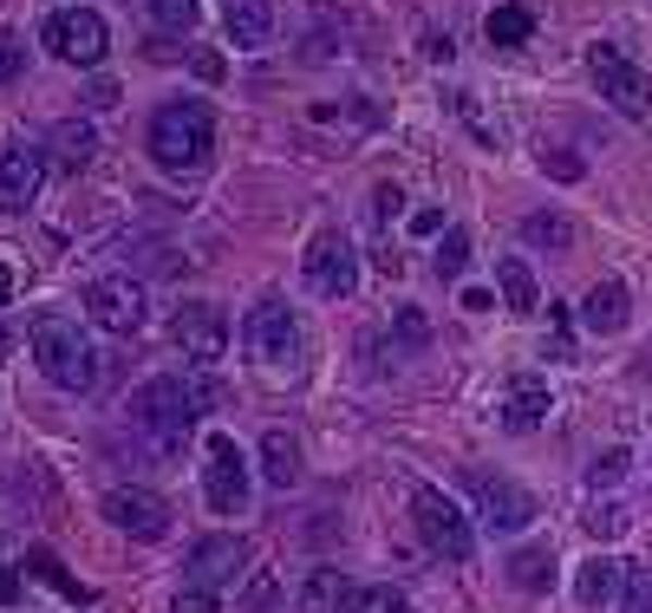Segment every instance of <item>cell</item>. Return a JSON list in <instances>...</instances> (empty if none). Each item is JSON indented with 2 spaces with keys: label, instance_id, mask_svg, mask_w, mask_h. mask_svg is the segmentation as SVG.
<instances>
[{
  "label": "cell",
  "instance_id": "cell-15",
  "mask_svg": "<svg viewBox=\"0 0 652 613\" xmlns=\"http://www.w3.org/2000/svg\"><path fill=\"white\" fill-rule=\"evenodd\" d=\"M46 183V150L26 137H0V209H26Z\"/></svg>",
  "mask_w": 652,
  "mask_h": 613
},
{
  "label": "cell",
  "instance_id": "cell-6",
  "mask_svg": "<svg viewBox=\"0 0 652 613\" xmlns=\"http://www.w3.org/2000/svg\"><path fill=\"white\" fill-rule=\"evenodd\" d=\"M242 340H248V353L268 366V372H300V353H307V333H300V320H294V307L287 301H255L248 307V327H242Z\"/></svg>",
  "mask_w": 652,
  "mask_h": 613
},
{
  "label": "cell",
  "instance_id": "cell-46",
  "mask_svg": "<svg viewBox=\"0 0 652 613\" xmlns=\"http://www.w3.org/2000/svg\"><path fill=\"white\" fill-rule=\"evenodd\" d=\"M13 287H20V274H13V268H0V314L13 307Z\"/></svg>",
  "mask_w": 652,
  "mask_h": 613
},
{
  "label": "cell",
  "instance_id": "cell-34",
  "mask_svg": "<svg viewBox=\"0 0 652 613\" xmlns=\"http://www.w3.org/2000/svg\"><path fill=\"white\" fill-rule=\"evenodd\" d=\"M620 613H652V568H633L620 588Z\"/></svg>",
  "mask_w": 652,
  "mask_h": 613
},
{
  "label": "cell",
  "instance_id": "cell-21",
  "mask_svg": "<svg viewBox=\"0 0 652 613\" xmlns=\"http://www.w3.org/2000/svg\"><path fill=\"white\" fill-rule=\"evenodd\" d=\"M581 327H588V333H620V327H627V287H620L614 274L581 294Z\"/></svg>",
  "mask_w": 652,
  "mask_h": 613
},
{
  "label": "cell",
  "instance_id": "cell-39",
  "mask_svg": "<svg viewBox=\"0 0 652 613\" xmlns=\"http://www.w3.org/2000/svg\"><path fill=\"white\" fill-rule=\"evenodd\" d=\"M588 529H594V536H620V529H627V510H620V503H607V510H594V516H588Z\"/></svg>",
  "mask_w": 652,
  "mask_h": 613
},
{
  "label": "cell",
  "instance_id": "cell-47",
  "mask_svg": "<svg viewBox=\"0 0 652 613\" xmlns=\"http://www.w3.org/2000/svg\"><path fill=\"white\" fill-rule=\"evenodd\" d=\"M13 346H20V333H13V327L0 320V366H7V353H13Z\"/></svg>",
  "mask_w": 652,
  "mask_h": 613
},
{
  "label": "cell",
  "instance_id": "cell-9",
  "mask_svg": "<svg viewBox=\"0 0 652 613\" xmlns=\"http://www.w3.org/2000/svg\"><path fill=\"white\" fill-rule=\"evenodd\" d=\"M39 39L65 59V65H104V52H111V26L91 13V7H59V13H46V26H39Z\"/></svg>",
  "mask_w": 652,
  "mask_h": 613
},
{
  "label": "cell",
  "instance_id": "cell-29",
  "mask_svg": "<svg viewBox=\"0 0 652 613\" xmlns=\"http://www.w3.org/2000/svg\"><path fill=\"white\" fill-rule=\"evenodd\" d=\"M464 268H470V235H464V229H444V242H438V274H444V281H464Z\"/></svg>",
  "mask_w": 652,
  "mask_h": 613
},
{
  "label": "cell",
  "instance_id": "cell-37",
  "mask_svg": "<svg viewBox=\"0 0 652 613\" xmlns=\"http://www.w3.org/2000/svg\"><path fill=\"white\" fill-rule=\"evenodd\" d=\"M170 613H222V608H216V594H209V588H183V594L170 601Z\"/></svg>",
  "mask_w": 652,
  "mask_h": 613
},
{
  "label": "cell",
  "instance_id": "cell-11",
  "mask_svg": "<svg viewBox=\"0 0 652 613\" xmlns=\"http://www.w3.org/2000/svg\"><path fill=\"white\" fill-rule=\"evenodd\" d=\"M98 516H104L118 536H131V542H163V536H170V503H163L157 490H144V483H118V490H104Z\"/></svg>",
  "mask_w": 652,
  "mask_h": 613
},
{
  "label": "cell",
  "instance_id": "cell-26",
  "mask_svg": "<svg viewBox=\"0 0 652 613\" xmlns=\"http://www.w3.org/2000/svg\"><path fill=\"white\" fill-rule=\"evenodd\" d=\"M340 613H411V601H405L392 581H346Z\"/></svg>",
  "mask_w": 652,
  "mask_h": 613
},
{
  "label": "cell",
  "instance_id": "cell-3",
  "mask_svg": "<svg viewBox=\"0 0 652 613\" xmlns=\"http://www.w3.org/2000/svg\"><path fill=\"white\" fill-rule=\"evenodd\" d=\"M124 412H131L137 431L157 438V451H176V444L189 438V425L202 418V385L183 379V372H157V379H144V385L131 392Z\"/></svg>",
  "mask_w": 652,
  "mask_h": 613
},
{
  "label": "cell",
  "instance_id": "cell-45",
  "mask_svg": "<svg viewBox=\"0 0 652 613\" xmlns=\"http://www.w3.org/2000/svg\"><path fill=\"white\" fill-rule=\"evenodd\" d=\"M20 601V568H0V608H13Z\"/></svg>",
  "mask_w": 652,
  "mask_h": 613
},
{
  "label": "cell",
  "instance_id": "cell-14",
  "mask_svg": "<svg viewBox=\"0 0 652 613\" xmlns=\"http://www.w3.org/2000/svg\"><path fill=\"white\" fill-rule=\"evenodd\" d=\"M189 588H229V581H242L248 575V542L242 536H202L196 549H189Z\"/></svg>",
  "mask_w": 652,
  "mask_h": 613
},
{
  "label": "cell",
  "instance_id": "cell-41",
  "mask_svg": "<svg viewBox=\"0 0 652 613\" xmlns=\"http://www.w3.org/2000/svg\"><path fill=\"white\" fill-rule=\"evenodd\" d=\"M85 105H91V111H111V105H118V78H98V85L85 91Z\"/></svg>",
  "mask_w": 652,
  "mask_h": 613
},
{
  "label": "cell",
  "instance_id": "cell-4",
  "mask_svg": "<svg viewBox=\"0 0 652 613\" xmlns=\"http://www.w3.org/2000/svg\"><path fill=\"white\" fill-rule=\"evenodd\" d=\"M411 523H418V536H425L431 555H444V562H470L477 555V523H470V510L451 490L418 483L411 490Z\"/></svg>",
  "mask_w": 652,
  "mask_h": 613
},
{
  "label": "cell",
  "instance_id": "cell-28",
  "mask_svg": "<svg viewBox=\"0 0 652 613\" xmlns=\"http://www.w3.org/2000/svg\"><path fill=\"white\" fill-rule=\"evenodd\" d=\"M627 464H633V451H627V444L594 451V464H588V490H614V483L627 477Z\"/></svg>",
  "mask_w": 652,
  "mask_h": 613
},
{
  "label": "cell",
  "instance_id": "cell-19",
  "mask_svg": "<svg viewBox=\"0 0 652 613\" xmlns=\"http://www.w3.org/2000/svg\"><path fill=\"white\" fill-rule=\"evenodd\" d=\"M229 46L235 52H268L274 46V7L268 0H229Z\"/></svg>",
  "mask_w": 652,
  "mask_h": 613
},
{
  "label": "cell",
  "instance_id": "cell-20",
  "mask_svg": "<svg viewBox=\"0 0 652 613\" xmlns=\"http://www.w3.org/2000/svg\"><path fill=\"white\" fill-rule=\"evenodd\" d=\"M516 235H522V248H542V255H568V248L581 242V229H575L562 209H529V216L516 222Z\"/></svg>",
  "mask_w": 652,
  "mask_h": 613
},
{
  "label": "cell",
  "instance_id": "cell-30",
  "mask_svg": "<svg viewBox=\"0 0 652 613\" xmlns=\"http://www.w3.org/2000/svg\"><path fill=\"white\" fill-rule=\"evenodd\" d=\"M392 333H398L405 353H425V346H431V320H425L418 307H392Z\"/></svg>",
  "mask_w": 652,
  "mask_h": 613
},
{
  "label": "cell",
  "instance_id": "cell-16",
  "mask_svg": "<svg viewBox=\"0 0 652 613\" xmlns=\"http://www.w3.org/2000/svg\"><path fill=\"white\" fill-rule=\"evenodd\" d=\"M549 412H555V392H549V379H536V372L509 379V392H503V405H496L503 431H536Z\"/></svg>",
  "mask_w": 652,
  "mask_h": 613
},
{
  "label": "cell",
  "instance_id": "cell-32",
  "mask_svg": "<svg viewBox=\"0 0 652 613\" xmlns=\"http://www.w3.org/2000/svg\"><path fill=\"white\" fill-rule=\"evenodd\" d=\"M26 562H33V575H39V581H46V588H59V594H65V601H85V588H78V581H72V575H65V568H59V562H52V555H46V549H33V555H26Z\"/></svg>",
  "mask_w": 652,
  "mask_h": 613
},
{
  "label": "cell",
  "instance_id": "cell-23",
  "mask_svg": "<svg viewBox=\"0 0 652 613\" xmlns=\"http://www.w3.org/2000/svg\"><path fill=\"white\" fill-rule=\"evenodd\" d=\"M496 294H503V307H509V314H536V307H542V287H536V268H529L522 255L496 261Z\"/></svg>",
  "mask_w": 652,
  "mask_h": 613
},
{
  "label": "cell",
  "instance_id": "cell-31",
  "mask_svg": "<svg viewBox=\"0 0 652 613\" xmlns=\"http://www.w3.org/2000/svg\"><path fill=\"white\" fill-rule=\"evenodd\" d=\"M144 7H150V20L170 26V33H189V26L202 20V0H144Z\"/></svg>",
  "mask_w": 652,
  "mask_h": 613
},
{
  "label": "cell",
  "instance_id": "cell-18",
  "mask_svg": "<svg viewBox=\"0 0 652 613\" xmlns=\"http://www.w3.org/2000/svg\"><path fill=\"white\" fill-rule=\"evenodd\" d=\"M620 588H627V562H614V555H588L581 575H575V601L581 608H614Z\"/></svg>",
  "mask_w": 652,
  "mask_h": 613
},
{
  "label": "cell",
  "instance_id": "cell-27",
  "mask_svg": "<svg viewBox=\"0 0 652 613\" xmlns=\"http://www.w3.org/2000/svg\"><path fill=\"white\" fill-rule=\"evenodd\" d=\"M340 594H346V575L340 568H313L294 594V613H340Z\"/></svg>",
  "mask_w": 652,
  "mask_h": 613
},
{
  "label": "cell",
  "instance_id": "cell-5",
  "mask_svg": "<svg viewBox=\"0 0 652 613\" xmlns=\"http://www.w3.org/2000/svg\"><path fill=\"white\" fill-rule=\"evenodd\" d=\"M464 490H470V516L490 529V536H522L542 510H536V496L516 483V477H503V470H483V464H470L464 470Z\"/></svg>",
  "mask_w": 652,
  "mask_h": 613
},
{
  "label": "cell",
  "instance_id": "cell-38",
  "mask_svg": "<svg viewBox=\"0 0 652 613\" xmlns=\"http://www.w3.org/2000/svg\"><path fill=\"white\" fill-rule=\"evenodd\" d=\"M268 601H274V575H255V581L242 588V613H261Z\"/></svg>",
  "mask_w": 652,
  "mask_h": 613
},
{
  "label": "cell",
  "instance_id": "cell-35",
  "mask_svg": "<svg viewBox=\"0 0 652 613\" xmlns=\"http://www.w3.org/2000/svg\"><path fill=\"white\" fill-rule=\"evenodd\" d=\"M20 72H26V39H20L13 26H0V85L20 78Z\"/></svg>",
  "mask_w": 652,
  "mask_h": 613
},
{
  "label": "cell",
  "instance_id": "cell-42",
  "mask_svg": "<svg viewBox=\"0 0 652 613\" xmlns=\"http://www.w3.org/2000/svg\"><path fill=\"white\" fill-rule=\"evenodd\" d=\"M438 229H444V209H418L411 216V235H438Z\"/></svg>",
  "mask_w": 652,
  "mask_h": 613
},
{
  "label": "cell",
  "instance_id": "cell-1",
  "mask_svg": "<svg viewBox=\"0 0 652 613\" xmlns=\"http://www.w3.org/2000/svg\"><path fill=\"white\" fill-rule=\"evenodd\" d=\"M144 150H150L157 170L196 176V170L216 157V111H209L202 98H170V105H157V118H150V131H144Z\"/></svg>",
  "mask_w": 652,
  "mask_h": 613
},
{
  "label": "cell",
  "instance_id": "cell-2",
  "mask_svg": "<svg viewBox=\"0 0 652 613\" xmlns=\"http://www.w3.org/2000/svg\"><path fill=\"white\" fill-rule=\"evenodd\" d=\"M26 353H33V366H39L59 392H91V385H98V346H91L85 327L65 320V314H39V320L26 327Z\"/></svg>",
  "mask_w": 652,
  "mask_h": 613
},
{
  "label": "cell",
  "instance_id": "cell-10",
  "mask_svg": "<svg viewBox=\"0 0 652 613\" xmlns=\"http://www.w3.org/2000/svg\"><path fill=\"white\" fill-rule=\"evenodd\" d=\"M85 320H91L98 333H118V340H131V333L150 320V307H144V287H137L131 274H98V281L85 287Z\"/></svg>",
  "mask_w": 652,
  "mask_h": 613
},
{
  "label": "cell",
  "instance_id": "cell-33",
  "mask_svg": "<svg viewBox=\"0 0 652 613\" xmlns=\"http://www.w3.org/2000/svg\"><path fill=\"white\" fill-rule=\"evenodd\" d=\"M536 163H542V176H555V183H581V176H588V163H581L575 150H542Z\"/></svg>",
  "mask_w": 652,
  "mask_h": 613
},
{
  "label": "cell",
  "instance_id": "cell-22",
  "mask_svg": "<svg viewBox=\"0 0 652 613\" xmlns=\"http://www.w3.org/2000/svg\"><path fill=\"white\" fill-rule=\"evenodd\" d=\"M261 477H268L274 490H294V483H300V438H294V431L274 425V431L261 438Z\"/></svg>",
  "mask_w": 652,
  "mask_h": 613
},
{
  "label": "cell",
  "instance_id": "cell-43",
  "mask_svg": "<svg viewBox=\"0 0 652 613\" xmlns=\"http://www.w3.org/2000/svg\"><path fill=\"white\" fill-rule=\"evenodd\" d=\"M464 307H470V314H490V307H496V287H464Z\"/></svg>",
  "mask_w": 652,
  "mask_h": 613
},
{
  "label": "cell",
  "instance_id": "cell-17",
  "mask_svg": "<svg viewBox=\"0 0 652 613\" xmlns=\"http://www.w3.org/2000/svg\"><path fill=\"white\" fill-rule=\"evenodd\" d=\"M46 144H52V150H46V163H52V170H65V176L91 170V157H98V131H91L85 118H59Z\"/></svg>",
  "mask_w": 652,
  "mask_h": 613
},
{
  "label": "cell",
  "instance_id": "cell-24",
  "mask_svg": "<svg viewBox=\"0 0 652 613\" xmlns=\"http://www.w3.org/2000/svg\"><path fill=\"white\" fill-rule=\"evenodd\" d=\"M483 33H490V46H503V52H516V46H529V39H536V13H529L522 0H503V7H490V20H483Z\"/></svg>",
  "mask_w": 652,
  "mask_h": 613
},
{
  "label": "cell",
  "instance_id": "cell-8",
  "mask_svg": "<svg viewBox=\"0 0 652 613\" xmlns=\"http://www.w3.org/2000/svg\"><path fill=\"white\" fill-rule=\"evenodd\" d=\"M300 281H307L320 301H346V294L359 287V248H353V235L320 229V235L307 242V255H300Z\"/></svg>",
  "mask_w": 652,
  "mask_h": 613
},
{
  "label": "cell",
  "instance_id": "cell-12",
  "mask_svg": "<svg viewBox=\"0 0 652 613\" xmlns=\"http://www.w3.org/2000/svg\"><path fill=\"white\" fill-rule=\"evenodd\" d=\"M202 496L216 516H242L248 510V457L229 431L209 438V464H202Z\"/></svg>",
  "mask_w": 652,
  "mask_h": 613
},
{
  "label": "cell",
  "instance_id": "cell-7",
  "mask_svg": "<svg viewBox=\"0 0 652 613\" xmlns=\"http://www.w3.org/2000/svg\"><path fill=\"white\" fill-rule=\"evenodd\" d=\"M588 72H594L601 98H607L620 118H633V124H647L652 118V72L647 65H633L620 46H588Z\"/></svg>",
  "mask_w": 652,
  "mask_h": 613
},
{
  "label": "cell",
  "instance_id": "cell-13",
  "mask_svg": "<svg viewBox=\"0 0 652 613\" xmlns=\"http://www.w3.org/2000/svg\"><path fill=\"white\" fill-rule=\"evenodd\" d=\"M170 333H176V346H183L189 366H216V359L229 353V320H222V307H209V301H183L176 320H170Z\"/></svg>",
  "mask_w": 652,
  "mask_h": 613
},
{
  "label": "cell",
  "instance_id": "cell-40",
  "mask_svg": "<svg viewBox=\"0 0 652 613\" xmlns=\"http://www.w3.org/2000/svg\"><path fill=\"white\" fill-rule=\"evenodd\" d=\"M398 203H405V196H398L392 183H379V189H372V216H379V222H392V216H398Z\"/></svg>",
  "mask_w": 652,
  "mask_h": 613
},
{
  "label": "cell",
  "instance_id": "cell-36",
  "mask_svg": "<svg viewBox=\"0 0 652 613\" xmlns=\"http://www.w3.org/2000/svg\"><path fill=\"white\" fill-rule=\"evenodd\" d=\"M189 72H196L202 85H222V78H229V59H222V52H196V59H189Z\"/></svg>",
  "mask_w": 652,
  "mask_h": 613
},
{
  "label": "cell",
  "instance_id": "cell-25",
  "mask_svg": "<svg viewBox=\"0 0 652 613\" xmlns=\"http://www.w3.org/2000/svg\"><path fill=\"white\" fill-rule=\"evenodd\" d=\"M509 581H516L522 594H549V588H555V549H549V542H529V549H516V562H509Z\"/></svg>",
  "mask_w": 652,
  "mask_h": 613
},
{
  "label": "cell",
  "instance_id": "cell-44",
  "mask_svg": "<svg viewBox=\"0 0 652 613\" xmlns=\"http://www.w3.org/2000/svg\"><path fill=\"white\" fill-rule=\"evenodd\" d=\"M457 46H451V33H425V59H451Z\"/></svg>",
  "mask_w": 652,
  "mask_h": 613
}]
</instances>
